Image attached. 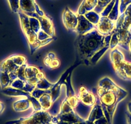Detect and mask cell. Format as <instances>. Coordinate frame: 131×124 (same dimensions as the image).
Here are the masks:
<instances>
[{"instance_id": "6da1fadb", "label": "cell", "mask_w": 131, "mask_h": 124, "mask_svg": "<svg viewBox=\"0 0 131 124\" xmlns=\"http://www.w3.org/2000/svg\"><path fill=\"white\" fill-rule=\"evenodd\" d=\"M111 34L103 36L96 29L84 34L78 35L75 41L77 59L82 64L89 65V61L95 53L110 44Z\"/></svg>"}, {"instance_id": "7a4b0ae2", "label": "cell", "mask_w": 131, "mask_h": 124, "mask_svg": "<svg viewBox=\"0 0 131 124\" xmlns=\"http://www.w3.org/2000/svg\"><path fill=\"white\" fill-rule=\"evenodd\" d=\"M92 92L96 94L102 107L106 109L111 120L118 103L128 95L125 90L117 85L108 77L100 79L97 88H93Z\"/></svg>"}, {"instance_id": "3957f363", "label": "cell", "mask_w": 131, "mask_h": 124, "mask_svg": "<svg viewBox=\"0 0 131 124\" xmlns=\"http://www.w3.org/2000/svg\"><path fill=\"white\" fill-rule=\"evenodd\" d=\"M110 57L117 76L124 80H131V63L125 60L123 53L115 48L112 50Z\"/></svg>"}, {"instance_id": "277c9868", "label": "cell", "mask_w": 131, "mask_h": 124, "mask_svg": "<svg viewBox=\"0 0 131 124\" xmlns=\"http://www.w3.org/2000/svg\"><path fill=\"white\" fill-rule=\"evenodd\" d=\"M17 14L19 16L21 29L28 43L30 53L33 54L39 48L42 47L41 41L39 40L37 35L31 29L29 22L28 16L21 11H19Z\"/></svg>"}, {"instance_id": "5b68a950", "label": "cell", "mask_w": 131, "mask_h": 124, "mask_svg": "<svg viewBox=\"0 0 131 124\" xmlns=\"http://www.w3.org/2000/svg\"><path fill=\"white\" fill-rule=\"evenodd\" d=\"M84 118L80 117L75 110L68 104L65 100L62 102L60 107V111L57 115L53 116L51 120V122L55 123L57 121H64L66 123L76 124L78 123L85 121Z\"/></svg>"}, {"instance_id": "8992f818", "label": "cell", "mask_w": 131, "mask_h": 124, "mask_svg": "<svg viewBox=\"0 0 131 124\" xmlns=\"http://www.w3.org/2000/svg\"><path fill=\"white\" fill-rule=\"evenodd\" d=\"M53 116L48 111H34L30 116L22 117L16 120L8 121L5 124H48L52 120Z\"/></svg>"}, {"instance_id": "52a82bcc", "label": "cell", "mask_w": 131, "mask_h": 124, "mask_svg": "<svg viewBox=\"0 0 131 124\" xmlns=\"http://www.w3.org/2000/svg\"><path fill=\"white\" fill-rule=\"evenodd\" d=\"M80 64H82L81 61L76 59V61H75V64L73 65H72L71 67H70V68L66 70L64 73L62 74V75L61 76V77L60 78V79L57 81L55 83H54L52 87L48 89V94H50L51 95V98H52V102L53 103H55L57 101V100L60 97V89H61V86L64 83V82H66V80L67 79L68 76L69 74L71 73H72L74 69L77 67V66H79Z\"/></svg>"}, {"instance_id": "ba28073f", "label": "cell", "mask_w": 131, "mask_h": 124, "mask_svg": "<svg viewBox=\"0 0 131 124\" xmlns=\"http://www.w3.org/2000/svg\"><path fill=\"white\" fill-rule=\"evenodd\" d=\"M25 14L27 15L30 17H34L37 18L39 20L41 25V30L44 32L48 35L50 37H55V28H54L53 24L52 21L50 19V17L48 16L45 15L44 16H39L36 12H30V13H25Z\"/></svg>"}, {"instance_id": "9c48e42d", "label": "cell", "mask_w": 131, "mask_h": 124, "mask_svg": "<svg viewBox=\"0 0 131 124\" xmlns=\"http://www.w3.org/2000/svg\"><path fill=\"white\" fill-rule=\"evenodd\" d=\"M45 76L37 67L34 65H27L25 69V78L26 83L30 85L36 86L39 81Z\"/></svg>"}, {"instance_id": "30bf717a", "label": "cell", "mask_w": 131, "mask_h": 124, "mask_svg": "<svg viewBox=\"0 0 131 124\" xmlns=\"http://www.w3.org/2000/svg\"><path fill=\"white\" fill-rule=\"evenodd\" d=\"M77 96L82 104L89 107H93L98 98L94 92L89 91L84 86L80 87Z\"/></svg>"}, {"instance_id": "8fae6325", "label": "cell", "mask_w": 131, "mask_h": 124, "mask_svg": "<svg viewBox=\"0 0 131 124\" xmlns=\"http://www.w3.org/2000/svg\"><path fill=\"white\" fill-rule=\"evenodd\" d=\"M72 73H70L68 76L67 79L66 80V98L65 100L68 103V104L75 109L79 104L80 102L79 98L76 95L75 91L73 88L72 84L71 82V76Z\"/></svg>"}, {"instance_id": "7c38bea8", "label": "cell", "mask_w": 131, "mask_h": 124, "mask_svg": "<svg viewBox=\"0 0 131 124\" xmlns=\"http://www.w3.org/2000/svg\"><path fill=\"white\" fill-rule=\"evenodd\" d=\"M116 22L111 21L105 16H100V21L95 26V29L103 36L111 35L115 29Z\"/></svg>"}, {"instance_id": "4fadbf2b", "label": "cell", "mask_w": 131, "mask_h": 124, "mask_svg": "<svg viewBox=\"0 0 131 124\" xmlns=\"http://www.w3.org/2000/svg\"><path fill=\"white\" fill-rule=\"evenodd\" d=\"M62 21L64 26L68 31H75L78 23V15L68 7H66L62 14Z\"/></svg>"}, {"instance_id": "5bb4252c", "label": "cell", "mask_w": 131, "mask_h": 124, "mask_svg": "<svg viewBox=\"0 0 131 124\" xmlns=\"http://www.w3.org/2000/svg\"><path fill=\"white\" fill-rule=\"evenodd\" d=\"M19 67V66L14 64V62L12 61L10 56L2 61L0 64V71L8 73L12 83L13 81L17 78V71Z\"/></svg>"}, {"instance_id": "9a60e30c", "label": "cell", "mask_w": 131, "mask_h": 124, "mask_svg": "<svg viewBox=\"0 0 131 124\" xmlns=\"http://www.w3.org/2000/svg\"><path fill=\"white\" fill-rule=\"evenodd\" d=\"M94 29H95L94 25L89 22L84 15H78L77 26L75 30V32H76L78 35L84 34Z\"/></svg>"}, {"instance_id": "2e32d148", "label": "cell", "mask_w": 131, "mask_h": 124, "mask_svg": "<svg viewBox=\"0 0 131 124\" xmlns=\"http://www.w3.org/2000/svg\"><path fill=\"white\" fill-rule=\"evenodd\" d=\"M98 4V0H84L78 10V15H84L86 12L94 11Z\"/></svg>"}, {"instance_id": "e0dca14e", "label": "cell", "mask_w": 131, "mask_h": 124, "mask_svg": "<svg viewBox=\"0 0 131 124\" xmlns=\"http://www.w3.org/2000/svg\"><path fill=\"white\" fill-rule=\"evenodd\" d=\"M31 107L30 100L26 97H24L21 99L16 101L12 104V107L16 112H23L27 111Z\"/></svg>"}, {"instance_id": "ac0fdd59", "label": "cell", "mask_w": 131, "mask_h": 124, "mask_svg": "<svg viewBox=\"0 0 131 124\" xmlns=\"http://www.w3.org/2000/svg\"><path fill=\"white\" fill-rule=\"evenodd\" d=\"M36 0H19L20 11L24 13L36 12Z\"/></svg>"}, {"instance_id": "d6986e66", "label": "cell", "mask_w": 131, "mask_h": 124, "mask_svg": "<svg viewBox=\"0 0 131 124\" xmlns=\"http://www.w3.org/2000/svg\"><path fill=\"white\" fill-rule=\"evenodd\" d=\"M2 92L3 94L8 96H23L26 97L28 98L31 96L30 93L21 91V90L13 88L10 86L7 87V88H3V89H2Z\"/></svg>"}, {"instance_id": "ffe728a7", "label": "cell", "mask_w": 131, "mask_h": 124, "mask_svg": "<svg viewBox=\"0 0 131 124\" xmlns=\"http://www.w3.org/2000/svg\"><path fill=\"white\" fill-rule=\"evenodd\" d=\"M44 64L49 69H57L60 65V61L53 52H49L44 59Z\"/></svg>"}, {"instance_id": "44dd1931", "label": "cell", "mask_w": 131, "mask_h": 124, "mask_svg": "<svg viewBox=\"0 0 131 124\" xmlns=\"http://www.w3.org/2000/svg\"><path fill=\"white\" fill-rule=\"evenodd\" d=\"M38 101L41 105L42 110H43V111H48L51 108L52 105L53 104L51 95L50 94L46 93V91H45V94H42L39 98Z\"/></svg>"}, {"instance_id": "7402d4cb", "label": "cell", "mask_w": 131, "mask_h": 124, "mask_svg": "<svg viewBox=\"0 0 131 124\" xmlns=\"http://www.w3.org/2000/svg\"><path fill=\"white\" fill-rule=\"evenodd\" d=\"M110 49V44H107L104 48L98 50L96 53L93 55V56L89 59V65H94L96 64L97 62L100 60V58L104 56V54Z\"/></svg>"}, {"instance_id": "603a6c76", "label": "cell", "mask_w": 131, "mask_h": 124, "mask_svg": "<svg viewBox=\"0 0 131 124\" xmlns=\"http://www.w3.org/2000/svg\"><path fill=\"white\" fill-rule=\"evenodd\" d=\"M85 18L88 20L90 23H91L93 25H94V26L98 23L99 21H100V16L99 14L96 13V12H94V11H89V12H86V13L84 14Z\"/></svg>"}, {"instance_id": "cb8c5ba5", "label": "cell", "mask_w": 131, "mask_h": 124, "mask_svg": "<svg viewBox=\"0 0 131 124\" xmlns=\"http://www.w3.org/2000/svg\"><path fill=\"white\" fill-rule=\"evenodd\" d=\"M11 83L12 82H11L9 74L7 73L0 71V86L2 87V89L9 87Z\"/></svg>"}, {"instance_id": "d4e9b609", "label": "cell", "mask_w": 131, "mask_h": 124, "mask_svg": "<svg viewBox=\"0 0 131 124\" xmlns=\"http://www.w3.org/2000/svg\"><path fill=\"white\" fill-rule=\"evenodd\" d=\"M119 0H116L115 4H114V7L112 8L111 11L109 13V16H107L108 18L111 20V21L116 22L118 20V17L119 16Z\"/></svg>"}, {"instance_id": "484cf974", "label": "cell", "mask_w": 131, "mask_h": 124, "mask_svg": "<svg viewBox=\"0 0 131 124\" xmlns=\"http://www.w3.org/2000/svg\"><path fill=\"white\" fill-rule=\"evenodd\" d=\"M28 17L29 22H30V25L31 29H32L33 31L38 36L39 32L42 31L39 21V20H37V18H36V17H30V16H28Z\"/></svg>"}, {"instance_id": "4316f807", "label": "cell", "mask_w": 131, "mask_h": 124, "mask_svg": "<svg viewBox=\"0 0 131 124\" xmlns=\"http://www.w3.org/2000/svg\"><path fill=\"white\" fill-rule=\"evenodd\" d=\"M53 85V83H51L50 82H49L48 80L46 79V78L45 77V78H41L39 81L38 83L36 85V88H37V89L46 91V90L50 89L52 87Z\"/></svg>"}, {"instance_id": "83f0119b", "label": "cell", "mask_w": 131, "mask_h": 124, "mask_svg": "<svg viewBox=\"0 0 131 124\" xmlns=\"http://www.w3.org/2000/svg\"><path fill=\"white\" fill-rule=\"evenodd\" d=\"M111 1L112 0H98V4L94 9V11L100 14Z\"/></svg>"}, {"instance_id": "f1b7e54d", "label": "cell", "mask_w": 131, "mask_h": 124, "mask_svg": "<svg viewBox=\"0 0 131 124\" xmlns=\"http://www.w3.org/2000/svg\"><path fill=\"white\" fill-rule=\"evenodd\" d=\"M118 43H119L118 34L115 31V29H114L111 34V38L110 40V49H112V50L115 49L116 47L118 45Z\"/></svg>"}, {"instance_id": "f546056e", "label": "cell", "mask_w": 131, "mask_h": 124, "mask_svg": "<svg viewBox=\"0 0 131 124\" xmlns=\"http://www.w3.org/2000/svg\"><path fill=\"white\" fill-rule=\"evenodd\" d=\"M11 10L14 13H18L20 11L19 0H8Z\"/></svg>"}, {"instance_id": "4dcf8cb0", "label": "cell", "mask_w": 131, "mask_h": 124, "mask_svg": "<svg viewBox=\"0 0 131 124\" xmlns=\"http://www.w3.org/2000/svg\"><path fill=\"white\" fill-rule=\"evenodd\" d=\"M131 3V0H119V14H122L125 11L126 8Z\"/></svg>"}, {"instance_id": "1f68e13d", "label": "cell", "mask_w": 131, "mask_h": 124, "mask_svg": "<svg viewBox=\"0 0 131 124\" xmlns=\"http://www.w3.org/2000/svg\"><path fill=\"white\" fill-rule=\"evenodd\" d=\"M115 2H116V0H112L111 2V3H109V4L105 8H104V11L100 14V16L107 17V16H109V13L111 12V11L112 8H113V7H114V4H115Z\"/></svg>"}, {"instance_id": "d6a6232c", "label": "cell", "mask_w": 131, "mask_h": 124, "mask_svg": "<svg viewBox=\"0 0 131 124\" xmlns=\"http://www.w3.org/2000/svg\"><path fill=\"white\" fill-rule=\"evenodd\" d=\"M126 116H127V124H131V114L127 111L126 113Z\"/></svg>"}, {"instance_id": "836d02e7", "label": "cell", "mask_w": 131, "mask_h": 124, "mask_svg": "<svg viewBox=\"0 0 131 124\" xmlns=\"http://www.w3.org/2000/svg\"><path fill=\"white\" fill-rule=\"evenodd\" d=\"M5 108V104L3 103V102L0 101V114H1L3 111H4Z\"/></svg>"}, {"instance_id": "e575fe53", "label": "cell", "mask_w": 131, "mask_h": 124, "mask_svg": "<svg viewBox=\"0 0 131 124\" xmlns=\"http://www.w3.org/2000/svg\"><path fill=\"white\" fill-rule=\"evenodd\" d=\"M127 108H128V112L131 114V102H128L127 105Z\"/></svg>"}, {"instance_id": "d590c367", "label": "cell", "mask_w": 131, "mask_h": 124, "mask_svg": "<svg viewBox=\"0 0 131 124\" xmlns=\"http://www.w3.org/2000/svg\"><path fill=\"white\" fill-rule=\"evenodd\" d=\"M128 51H129V54L130 56L131 57V41H130L129 44H128Z\"/></svg>"}, {"instance_id": "8d00e7d4", "label": "cell", "mask_w": 131, "mask_h": 124, "mask_svg": "<svg viewBox=\"0 0 131 124\" xmlns=\"http://www.w3.org/2000/svg\"><path fill=\"white\" fill-rule=\"evenodd\" d=\"M48 124H56V123H52V122H51H51L49 123Z\"/></svg>"}, {"instance_id": "74e56055", "label": "cell", "mask_w": 131, "mask_h": 124, "mask_svg": "<svg viewBox=\"0 0 131 124\" xmlns=\"http://www.w3.org/2000/svg\"><path fill=\"white\" fill-rule=\"evenodd\" d=\"M2 22H0V25H2Z\"/></svg>"}]
</instances>
